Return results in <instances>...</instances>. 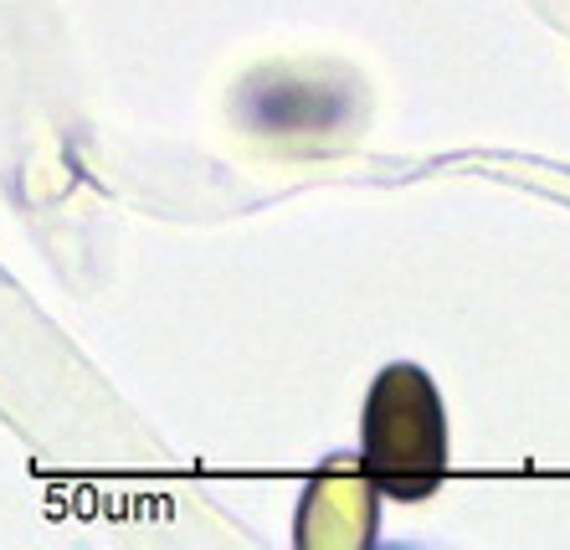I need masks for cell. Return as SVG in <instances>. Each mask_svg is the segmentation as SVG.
I'll use <instances>...</instances> for the list:
<instances>
[{
    "label": "cell",
    "instance_id": "1",
    "mask_svg": "<svg viewBox=\"0 0 570 550\" xmlns=\"http://www.w3.org/2000/svg\"><path fill=\"white\" fill-rule=\"evenodd\" d=\"M448 469V412L416 365H391L365 402V473L391 499H426Z\"/></svg>",
    "mask_w": 570,
    "mask_h": 550
}]
</instances>
